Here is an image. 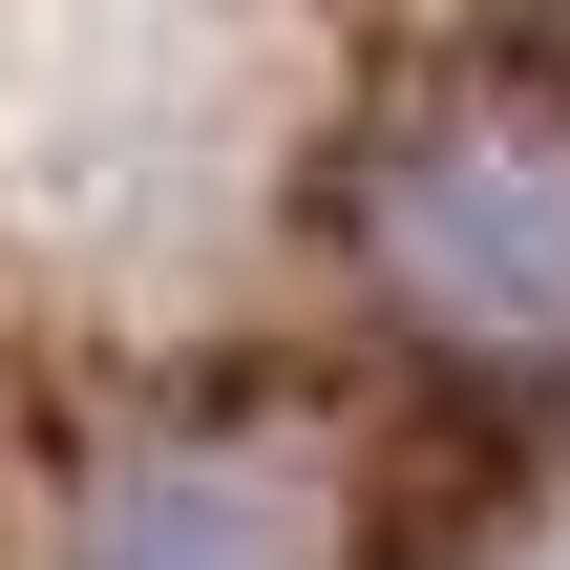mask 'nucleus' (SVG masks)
Wrapping results in <instances>:
<instances>
[{
	"label": "nucleus",
	"mask_w": 570,
	"mask_h": 570,
	"mask_svg": "<svg viewBox=\"0 0 570 570\" xmlns=\"http://www.w3.org/2000/svg\"><path fill=\"white\" fill-rule=\"evenodd\" d=\"M423 42H508V63H570V0H402Z\"/></svg>",
	"instance_id": "obj_3"
},
{
	"label": "nucleus",
	"mask_w": 570,
	"mask_h": 570,
	"mask_svg": "<svg viewBox=\"0 0 570 570\" xmlns=\"http://www.w3.org/2000/svg\"><path fill=\"white\" fill-rule=\"evenodd\" d=\"M402 550H423V444L296 360H212L63 423L21 508V570H402Z\"/></svg>",
	"instance_id": "obj_2"
},
{
	"label": "nucleus",
	"mask_w": 570,
	"mask_h": 570,
	"mask_svg": "<svg viewBox=\"0 0 570 570\" xmlns=\"http://www.w3.org/2000/svg\"><path fill=\"white\" fill-rule=\"evenodd\" d=\"M296 233L338 254L360 338L423 360L444 402H487V423H550L570 402V63L402 42L317 127Z\"/></svg>",
	"instance_id": "obj_1"
}]
</instances>
